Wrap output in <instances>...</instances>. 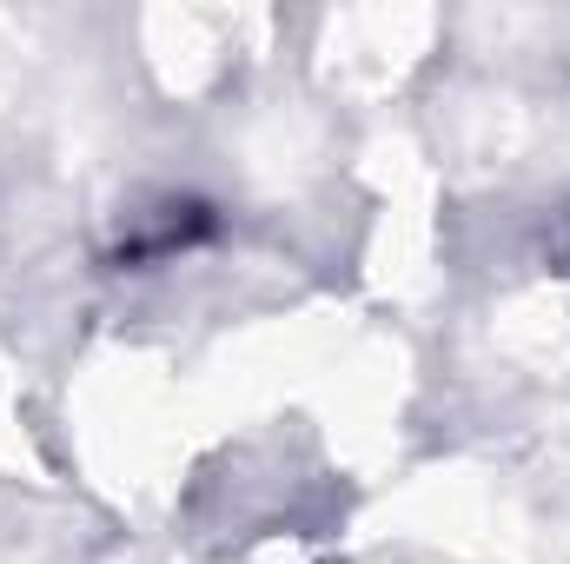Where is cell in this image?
<instances>
[{
	"label": "cell",
	"instance_id": "6da1fadb",
	"mask_svg": "<svg viewBox=\"0 0 570 564\" xmlns=\"http://www.w3.org/2000/svg\"><path fill=\"white\" fill-rule=\"evenodd\" d=\"M213 233V206H199V200H159V206H146L127 220V233H120V266H153V260H173V253H186V246H199Z\"/></svg>",
	"mask_w": 570,
	"mask_h": 564
}]
</instances>
